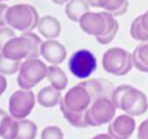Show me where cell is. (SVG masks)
Wrapping results in <instances>:
<instances>
[{
	"label": "cell",
	"mask_w": 148,
	"mask_h": 139,
	"mask_svg": "<svg viewBox=\"0 0 148 139\" xmlns=\"http://www.w3.org/2000/svg\"><path fill=\"white\" fill-rule=\"evenodd\" d=\"M87 12H90V4L87 0H69L65 5V13L68 18L74 22H79V20Z\"/></svg>",
	"instance_id": "2e32d148"
},
{
	"label": "cell",
	"mask_w": 148,
	"mask_h": 139,
	"mask_svg": "<svg viewBox=\"0 0 148 139\" xmlns=\"http://www.w3.org/2000/svg\"><path fill=\"white\" fill-rule=\"evenodd\" d=\"M103 69L107 73L113 75H126L133 69V53L121 48V47H113L105 51L103 55Z\"/></svg>",
	"instance_id": "5b68a950"
},
{
	"label": "cell",
	"mask_w": 148,
	"mask_h": 139,
	"mask_svg": "<svg viewBox=\"0 0 148 139\" xmlns=\"http://www.w3.org/2000/svg\"><path fill=\"white\" fill-rule=\"evenodd\" d=\"M91 139H113V138L107 133V134H97V135H95V137L91 138Z\"/></svg>",
	"instance_id": "1f68e13d"
},
{
	"label": "cell",
	"mask_w": 148,
	"mask_h": 139,
	"mask_svg": "<svg viewBox=\"0 0 148 139\" xmlns=\"http://www.w3.org/2000/svg\"><path fill=\"white\" fill-rule=\"evenodd\" d=\"M129 8V0H108L107 5L104 7V10L114 17L122 16L127 12Z\"/></svg>",
	"instance_id": "cb8c5ba5"
},
{
	"label": "cell",
	"mask_w": 148,
	"mask_h": 139,
	"mask_svg": "<svg viewBox=\"0 0 148 139\" xmlns=\"http://www.w3.org/2000/svg\"><path fill=\"white\" fill-rule=\"evenodd\" d=\"M22 61H14L10 60L8 57H5L4 55L0 52V74L3 75H12L14 73L20 72V68Z\"/></svg>",
	"instance_id": "603a6c76"
},
{
	"label": "cell",
	"mask_w": 148,
	"mask_h": 139,
	"mask_svg": "<svg viewBox=\"0 0 148 139\" xmlns=\"http://www.w3.org/2000/svg\"><path fill=\"white\" fill-rule=\"evenodd\" d=\"M46 79L49 82L52 87H55L59 91H64L68 87V77L65 72L57 65H49L47 70Z\"/></svg>",
	"instance_id": "e0dca14e"
},
{
	"label": "cell",
	"mask_w": 148,
	"mask_h": 139,
	"mask_svg": "<svg viewBox=\"0 0 148 139\" xmlns=\"http://www.w3.org/2000/svg\"><path fill=\"white\" fill-rule=\"evenodd\" d=\"M51 1H53L55 4H57V5H61V4H66L69 0H51Z\"/></svg>",
	"instance_id": "836d02e7"
},
{
	"label": "cell",
	"mask_w": 148,
	"mask_h": 139,
	"mask_svg": "<svg viewBox=\"0 0 148 139\" xmlns=\"http://www.w3.org/2000/svg\"><path fill=\"white\" fill-rule=\"evenodd\" d=\"M87 3H88L90 7H92V8H103V9H104L108 0H87Z\"/></svg>",
	"instance_id": "f1b7e54d"
},
{
	"label": "cell",
	"mask_w": 148,
	"mask_h": 139,
	"mask_svg": "<svg viewBox=\"0 0 148 139\" xmlns=\"http://www.w3.org/2000/svg\"><path fill=\"white\" fill-rule=\"evenodd\" d=\"M8 5L4 3H0V27H4L7 25V10H8Z\"/></svg>",
	"instance_id": "83f0119b"
},
{
	"label": "cell",
	"mask_w": 148,
	"mask_h": 139,
	"mask_svg": "<svg viewBox=\"0 0 148 139\" xmlns=\"http://www.w3.org/2000/svg\"><path fill=\"white\" fill-rule=\"evenodd\" d=\"M66 48L56 39H48L42 43L40 56L51 65H60L66 60Z\"/></svg>",
	"instance_id": "7c38bea8"
},
{
	"label": "cell",
	"mask_w": 148,
	"mask_h": 139,
	"mask_svg": "<svg viewBox=\"0 0 148 139\" xmlns=\"http://www.w3.org/2000/svg\"><path fill=\"white\" fill-rule=\"evenodd\" d=\"M68 68L75 78L87 79L94 74V72L97 68L96 57L90 49H78L70 56L69 61H68Z\"/></svg>",
	"instance_id": "ba28073f"
},
{
	"label": "cell",
	"mask_w": 148,
	"mask_h": 139,
	"mask_svg": "<svg viewBox=\"0 0 148 139\" xmlns=\"http://www.w3.org/2000/svg\"><path fill=\"white\" fill-rule=\"evenodd\" d=\"M140 17H142V23H143V26L148 30V10L144 12L143 14H140Z\"/></svg>",
	"instance_id": "4dcf8cb0"
},
{
	"label": "cell",
	"mask_w": 148,
	"mask_h": 139,
	"mask_svg": "<svg viewBox=\"0 0 148 139\" xmlns=\"http://www.w3.org/2000/svg\"><path fill=\"white\" fill-rule=\"evenodd\" d=\"M20 121V127H18V134L16 139H35L36 133H38V127H36L35 122L30 121V120H18Z\"/></svg>",
	"instance_id": "44dd1931"
},
{
	"label": "cell",
	"mask_w": 148,
	"mask_h": 139,
	"mask_svg": "<svg viewBox=\"0 0 148 139\" xmlns=\"http://www.w3.org/2000/svg\"><path fill=\"white\" fill-rule=\"evenodd\" d=\"M79 27L88 35L95 38L100 36L107 29V18L104 12H87L83 17L79 20Z\"/></svg>",
	"instance_id": "8fae6325"
},
{
	"label": "cell",
	"mask_w": 148,
	"mask_h": 139,
	"mask_svg": "<svg viewBox=\"0 0 148 139\" xmlns=\"http://www.w3.org/2000/svg\"><path fill=\"white\" fill-rule=\"evenodd\" d=\"M94 103L90 92L82 83L72 87L60 101V109L64 118L72 126L78 129H84L87 126L86 112Z\"/></svg>",
	"instance_id": "6da1fadb"
},
{
	"label": "cell",
	"mask_w": 148,
	"mask_h": 139,
	"mask_svg": "<svg viewBox=\"0 0 148 139\" xmlns=\"http://www.w3.org/2000/svg\"><path fill=\"white\" fill-rule=\"evenodd\" d=\"M3 1H5V0H0V3H3Z\"/></svg>",
	"instance_id": "e575fe53"
},
{
	"label": "cell",
	"mask_w": 148,
	"mask_h": 139,
	"mask_svg": "<svg viewBox=\"0 0 148 139\" xmlns=\"http://www.w3.org/2000/svg\"><path fill=\"white\" fill-rule=\"evenodd\" d=\"M40 139H64V133L59 126H47L40 134Z\"/></svg>",
	"instance_id": "d4e9b609"
},
{
	"label": "cell",
	"mask_w": 148,
	"mask_h": 139,
	"mask_svg": "<svg viewBox=\"0 0 148 139\" xmlns=\"http://www.w3.org/2000/svg\"><path fill=\"white\" fill-rule=\"evenodd\" d=\"M39 20L36 9L30 4H14L7 10V25L22 34L38 27Z\"/></svg>",
	"instance_id": "277c9868"
},
{
	"label": "cell",
	"mask_w": 148,
	"mask_h": 139,
	"mask_svg": "<svg viewBox=\"0 0 148 139\" xmlns=\"http://www.w3.org/2000/svg\"><path fill=\"white\" fill-rule=\"evenodd\" d=\"M18 127H20V121L12 117L10 114H8L0 122V138L16 139L18 134Z\"/></svg>",
	"instance_id": "d6986e66"
},
{
	"label": "cell",
	"mask_w": 148,
	"mask_h": 139,
	"mask_svg": "<svg viewBox=\"0 0 148 139\" xmlns=\"http://www.w3.org/2000/svg\"><path fill=\"white\" fill-rule=\"evenodd\" d=\"M81 83L90 92L94 101L100 98H110L116 88L112 82H109L108 79H104V78H95V79L83 81Z\"/></svg>",
	"instance_id": "4fadbf2b"
},
{
	"label": "cell",
	"mask_w": 148,
	"mask_h": 139,
	"mask_svg": "<svg viewBox=\"0 0 148 139\" xmlns=\"http://www.w3.org/2000/svg\"><path fill=\"white\" fill-rule=\"evenodd\" d=\"M138 139H148V118L144 120L138 127Z\"/></svg>",
	"instance_id": "4316f807"
},
{
	"label": "cell",
	"mask_w": 148,
	"mask_h": 139,
	"mask_svg": "<svg viewBox=\"0 0 148 139\" xmlns=\"http://www.w3.org/2000/svg\"><path fill=\"white\" fill-rule=\"evenodd\" d=\"M104 14H105V18H107V29H105V31L101 35L97 36L96 40L100 44H109L116 38V35L118 33V21L114 16L105 12V10H104Z\"/></svg>",
	"instance_id": "ac0fdd59"
},
{
	"label": "cell",
	"mask_w": 148,
	"mask_h": 139,
	"mask_svg": "<svg viewBox=\"0 0 148 139\" xmlns=\"http://www.w3.org/2000/svg\"><path fill=\"white\" fill-rule=\"evenodd\" d=\"M110 99L116 108L133 117L142 116L148 109V99L146 94L130 85H121L116 87Z\"/></svg>",
	"instance_id": "7a4b0ae2"
},
{
	"label": "cell",
	"mask_w": 148,
	"mask_h": 139,
	"mask_svg": "<svg viewBox=\"0 0 148 139\" xmlns=\"http://www.w3.org/2000/svg\"><path fill=\"white\" fill-rule=\"evenodd\" d=\"M134 66L142 73H148V43H142L133 51Z\"/></svg>",
	"instance_id": "ffe728a7"
},
{
	"label": "cell",
	"mask_w": 148,
	"mask_h": 139,
	"mask_svg": "<svg viewBox=\"0 0 148 139\" xmlns=\"http://www.w3.org/2000/svg\"><path fill=\"white\" fill-rule=\"evenodd\" d=\"M116 105L110 98H100L95 100L86 112L87 126L97 127L101 125L109 124L116 117Z\"/></svg>",
	"instance_id": "52a82bcc"
},
{
	"label": "cell",
	"mask_w": 148,
	"mask_h": 139,
	"mask_svg": "<svg viewBox=\"0 0 148 139\" xmlns=\"http://www.w3.org/2000/svg\"><path fill=\"white\" fill-rule=\"evenodd\" d=\"M130 35L133 36V39H135V40H138V42L148 43V30L143 26V23H142L140 16H138V17L131 22Z\"/></svg>",
	"instance_id": "7402d4cb"
},
{
	"label": "cell",
	"mask_w": 148,
	"mask_h": 139,
	"mask_svg": "<svg viewBox=\"0 0 148 139\" xmlns=\"http://www.w3.org/2000/svg\"><path fill=\"white\" fill-rule=\"evenodd\" d=\"M48 66L43 60L26 59L22 61L17 77V85L22 90H31L39 82L46 79Z\"/></svg>",
	"instance_id": "8992f818"
},
{
	"label": "cell",
	"mask_w": 148,
	"mask_h": 139,
	"mask_svg": "<svg viewBox=\"0 0 148 139\" xmlns=\"http://www.w3.org/2000/svg\"><path fill=\"white\" fill-rule=\"evenodd\" d=\"M38 31L44 39H56L61 34V23L53 16H43L38 22Z\"/></svg>",
	"instance_id": "5bb4252c"
},
{
	"label": "cell",
	"mask_w": 148,
	"mask_h": 139,
	"mask_svg": "<svg viewBox=\"0 0 148 139\" xmlns=\"http://www.w3.org/2000/svg\"><path fill=\"white\" fill-rule=\"evenodd\" d=\"M61 99V91L56 90L51 85L43 87L36 95V101L39 103V105L44 107V108H53V107L59 105Z\"/></svg>",
	"instance_id": "9a60e30c"
},
{
	"label": "cell",
	"mask_w": 148,
	"mask_h": 139,
	"mask_svg": "<svg viewBox=\"0 0 148 139\" xmlns=\"http://www.w3.org/2000/svg\"><path fill=\"white\" fill-rule=\"evenodd\" d=\"M36 103V98L31 90L14 91L9 98V114L16 120H25L29 117Z\"/></svg>",
	"instance_id": "9c48e42d"
},
{
	"label": "cell",
	"mask_w": 148,
	"mask_h": 139,
	"mask_svg": "<svg viewBox=\"0 0 148 139\" xmlns=\"http://www.w3.org/2000/svg\"><path fill=\"white\" fill-rule=\"evenodd\" d=\"M136 129V122L130 114H121L114 117L108 124V134L113 139H129Z\"/></svg>",
	"instance_id": "30bf717a"
},
{
	"label": "cell",
	"mask_w": 148,
	"mask_h": 139,
	"mask_svg": "<svg viewBox=\"0 0 148 139\" xmlns=\"http://www.w3.org/2000/svg\"><path fill=\"white\" fill-rule=\"evenodd\" d=\"M5 1H9V0H5Z\"/></svg>",
	"instance_id": "d590c367"
},
{
	"label": "cell",
	"mask_w": 148,
	"mask_h": 139,
	"mask_svg": "<svg viewBox=\"0 0 148 139\" xmlns=\"http://www.w3.org/2000/svg\"><path fill=\"white\" fill-rule=\"evenodd\" d=\"M8 114H9V113H8V112H5L4 109H0V122H1L3 120H4V117H7Z\"/></svg>",
	"instance_id": "d6a6232c"
},
{
	"label": "cell",
	"mask_w": 148,
	"mask_h": 139,
	"mask_svg": "<svg viewBox=\"0 0 148 139\" xmlns=\"http://www.w3.org/2000/svg\"><path fill=\"white\" fill-rule=\"evenodd\" d=\"M42 39L39 35L31 33H23L21 36H14L10 39L4 48L1 49V53L5 57L14 61H22L26 59H38L40 56V47Z\"/></svg>",
	"instance_id": "3957f363"
},
{
	"label": "cell",
	"mask_w": 148,
	"mask_h": 139,
	"mask_svg": "<svg viewBox=\"0 0 148 139\" xmlns=\"http://www.w3.org/2000/svg\"><path fill=\"white\" fill-rule=\"evenodd\" d=\"M7 86H8V82H7V79H5V75L0 74V96L5 92Z\"/></svg>",
	"instance_id": "f546056e"
},
{
	"label": "cell",
	"mask_w": 148,
	"mask_h": 139,
	"mask_svg": "<svg viewBox=\"0 0 148 139\" xmlns=\"http://www.w3.org/2000/svg\"><path fill=\"white\" fill-rule=\"evenodd\" d=\"M16 36V30H13L9 26H4V27H0V52L4 48V46Z\"/></svg>",
	"instance_id": "484cf974"
}]
</instances>
